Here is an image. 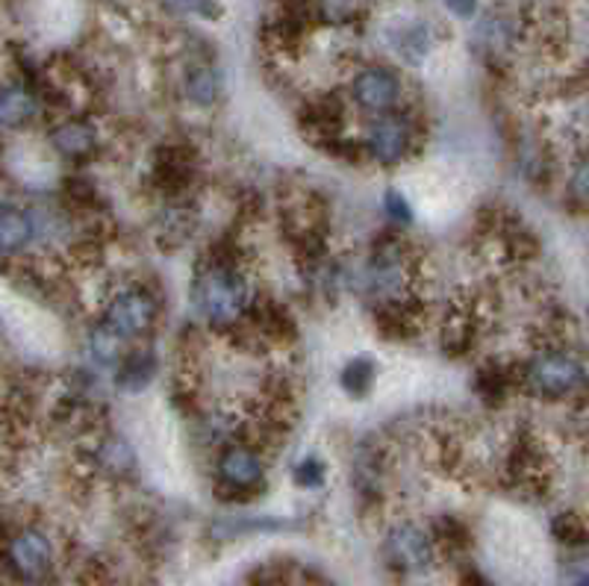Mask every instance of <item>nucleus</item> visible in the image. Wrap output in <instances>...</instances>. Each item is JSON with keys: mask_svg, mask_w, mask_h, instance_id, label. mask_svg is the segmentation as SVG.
Instances as JSON below:
<instances>
[{"mask_svg": "<svg viewBox=\"0 0 589 586\" xmlns=\"http://www.w3.org/2000/svg\"><path fill=\"white\" fill-rule=\"evenodd\" d=\"M192 307L207 324L233 328L254 310V284L233 259H212L195 277Z\"/></svg>", "mask_w": 589, "mask_h": 586, "instance_id": "nucleus-1", "label": "nucleus"}, {"mask_svg": "<svg viewBox=\"0 0 589 586\" xmlns=\"http://www.w3.org/2000/svg\"><path fill=\"white\" fill-rule=\"evenodd\" d=\"M351 286L380 307L407 301L410 286H413V259L398 242L375 245L368 251V257L354 268Z\"/></svg>", "mask_w": 589, "mask_h": 586, "instance_id": "nucleus-2", "label": "nucleus"}, {"mask_svg": "<svg viewBox=\"0 0 589 586\" xmlns=\"http://www.w3.org/2000/svg\"><path fill=\"white\" fill-rule=\"evenodd\" d=\"M589 375L584 360L566 349L536 351L525 366V386L540 398L560 401L587 389Z\"/></svg>", "mask_w": 589, "mask_h": 586, "instance_id": "nucleus-3", "label": "nucleus"}, {"mask_svg": "<svg viewBox=\"0 0 589 586\" xmlns=\"http://www.w3.org/2000/svg\"><path fill=\"white\" fill-rule=\"evenodd\" d=\"M157 321V298L145 286H124L107 295L101 312V328H107L119 342L145 336Z\"/></svg>", "mask_w": 589, "mask_h": 586, "instance_id": "nucleus-4", "label": "nucleus"}, {"mask_svg": "<svg viewBox=\"0 0 589 586\" xmlns=\"http://www.w3.org/2000/svg\"><path fill=\"white\" fill-rule=\"evenodd\" d=\"M384 557L401 575H424L436 563V540L419 522H396L384 533Z\"/></svg>", "mask_w": 589, "mask_h": 586, "instance_id": "nucleus-5", "label": "nucleus"}, {"mask_svg": "<svg viewBox=\"0 0 589 586\" xmlns=\"http://www.w3.org/2000/svg\"><path fill=\"white\" fill-rule=\"evenodd\" d=\"M413 139L415 130L410 119L398 115V112H387V115L371 119V124L366 128V136H363V147L371 156V163L384 165V168H396L413 154Z\"/></svg>", "mask_w": 589, "mask_h": 586, "instance_id": "nucleus-6", "label": "nucleus"}, {"mask_svg": "<svg viewBox=\"0 0 589 586\" xmlns=\"http://www.w3.org/2000/svg\"><path fill=\"white\" fill-rule=\"evenodd\" d=\"M7 560H10L12 572L21 581L38 584V581H45L54 572L56 545L51 540V533L42 531V528H21L7 542Z\"/></svg>", "mask_w": 589, "mask_h": 586, "instance_id": "nucleus-7", "label": "nucleus"}, {"mask_svg": "<svg viewBox=\"0 0 589 586\" xmlns=\"http://www.w3.org/2000/svg\"><path fill=\"white\" fill-rule=\"evenodd\" d=\"M351 101L375 119L387 115L401 101V80L396 71H389L384 65H368L351 80Z\"/></svg>", "mask_w": 589, "mask_h": 586, "instance_id": "nucleus-8", "label": "nucleus"}, {"mask_svg": "<svg viewBox=\"0 0 589 586\" xmlns=\"http://www.w3.org/2000/svg\"><path fill=\"white\" fill-rule=\"evenodd\" d=\"M215 475L233 493H251L266 484V460L251 445H224L215 460Z\"/></svg>", "mask_w": 589, "mask_h": 586, "instance_id": "nucleus-9", "label": "nucleus"}, {"mask_svg": "<svg viewBox=\"0 0 589 586\" xmlns=\"http://www.w3.org/2000/svg\"><path fill=\"white\" fill-rule=\"evenodd\" d=\"M36 242V212L0 201V257L24 254Z\"/></svg>", "mask_w": 589, "mask_h": 586, "instance_id": "nucleus-10", "label": "nucleus"}, {"mask_svg": "<svg viewBox=\"0 0 589 586\" xmlns=\"http://www.w3.org/2000/svg\"><path fill=\"white\" fill-rule=\"evenodd\" d=\"M51 147L68 159H84L98 147V130L89 121H63L51 130Z\"/></svg>", "mask_w": 589, "mask_h": 586, "instance_id": "nucleus-11", "label": "nucleus"}, {"mask_svg": "<svg viewBox=\"0 0 589 586\" xmlns=\"http://www.w3.org/2000/svg\"><path fill=\"white\" fill-rule=\"evenodd\" d=\"M159 372V360L151 349H138L119 363L115 372V386L121 392H142L154 384V377Z\"/></svg>", "mask_w": 589, "mask_h": 586, "instance_id": "nucleus-12", "label": "nucleus"}, {"mask_svg": "<svg viewBox=\"0 0 589 586\" xmlns=\"http://www.w3.org/2000/svg\"><path fill=\"white\" fill-rule=\"evenodd\" d=\"M36 115L38 103L27 89H21V86H3L0 89V128H27Z\"/></svg>", "mask_w": 589, "mask_h": 586, "instance_id": "nucleus-13", "label": "nucleus"}, {"mask_svg": "<svg viewBox=\"0 0 589 586\" xmlns=\"http://www.w3.org/2000/svg\"><path fill=\"white\" fill-rule=\"evenodd\" d=\"M95 463L110 477H130L136 472V454L121 436H107L95 445Z\"/></svg>", "mask_w": 589, "mask_h": 586, "instance_id": "nucleus-14", "label": "nucleus"}, {"mask_svg": "<svg viewBox=\"0 0 589 586\" xmlns=\"http://www.w3.org/2000/svg\"><path fill=\"white\" fill-rule=\"evenodd\" d=\"M375 380H378V360L371 354L351 357L340 372V386L348 398H366L375 389Z\"/></svg>", "mask_w": 589, "mask_h": 586, "instance_id": "nucleus-15", "label": "nucleus"}, {"mask_svg": "<svg viewBox=\"0 0 589 586\" xmlns=\"http://www.w3.org/2000/svg\"><path fill=\"white\" fill-rule=\"evenodd\" d=\"M184 92L186 101L192 103V107H212V103L219 101L221 95V82L219 74L212 71V68H192V71L186 74L184 82Z\"/></svg>", "mask_w": 589, "mask_h": 586, "instance_id": "nucleus-16", "label": "nucleus"}, {"mask_svg": "<svg viewBox=\"0 0 589 586\" xmlns=\"http://www.w3.org/2000/svg\"><path fill=\"white\" fill-rule=\"evenodd\" d=\"M478 42L487 51H504L513 45V21L507 15H489L478 24Z\"/></svg>", "mask_w": 589, "mask_h": 586, "instance_id": "nucleus-17", "label": "nucleus"}, {"mask_svg": "<svg viewBox=\"0 0 589 586\" xmlns=\"http://www.w3.org/2000/svg\"><path fill=\"white\" fill-rule=\"evenodd\" d=\"M433 38H431V30L424 27V24H413V27H407L401 36H398V54H401V59L410 65H419L427 56V51H431Z\"/></svg>", "mask_w": 589, "mask_h": 586, "instance_id": "nucleus-18", "label": "nucleus"}, {"mask_svg": "<svg viewBox=\"0 0 589 586\" xmlns=\"http://www.w3.org/2000/svg\"><path fill=\"white\" fill-rule=\"evenodd\" d=\"M89 357L98 363V366H119L121 363V342L112 336L107 328H98L89 333Z\"/></svg>", "mask_w": 589, "mask_h": 586, "instance_id": "nucleus-19", "label": "nucleus"}, {"mask_svg": "<svg viewBox=\"0 0 589 586\" xmlns=\"http://www.w3.org/2000/svg\"><path fill=\"white\" fill-rule=\"evenodd\" d=\"M294 484L301 489H319V486L327 484V463L315 454H307L304 460H298L294 466Z\"/></svg>", "mask_w": 589, "mask_h": 586, "instance_id": "nucleus-20", "label": "nucleus"}, {"mask_svg": "<svg viewBox=\"0 0 589 586\" xmlns=\"http://www.w3.org/2000/svg\"><path fill=\"white\" fill-rule=\"evenodd\" d=\"M563 586H589V549H575L560 566Z\"/></svg>", "mask_w": 589, "mask_h": 586, "instance_id": "nucleus-21", "label": "nucleus"}, {"mask_svg": "<svg viewBox=\"0 0 589 586\" xmlns=\"http://www.w3.org/2000/svg\"><path fill=\"white\" fill-rule=\"evenodd\" d=\"M168 10L180 12V15H198V19L215 21L221 19V7L215 0H163Z\"/></svg>", "mask_w": 589, "mask_h": 586, "instance_id": "nucleus-22", "label": "nucleus"}, {"mask_svg": "<svg viewBox=\"0 0 589 586\" xmlns=\"http://www.w3.org/2000/svg\"><path fill=\"white\" fill-rule=\"evenodd\" d=\"M384 212H387L389 221H396V224H410L413 221V203L407 201L404 192H398V189H389L384 195Z\"/></svg>", "mask_w": 589, "mask_h": 586, "instance_id": "nucleus-23", "label": "nucleus"}, {"mask_svg": "<svg viewBox=\"0 0 589 586\" xmlns=\"http://www.w3.org/2000/svg\"><path fill=\"white\" fill-rule=\"evenodd\" d=\"M319 3V10L331 24H342V21H348L357 10V0H315Z\"/></svg>", "mask_w": 589, "mask_h": 586, "instance_id": "nucleus-24", "label": "nucleus"}, {"mask_svg": "<svg viewBox=\"0 0 589 586\" xmlns=\"http://www.w3.org/2000/svg\"><path fill=\"white\" fill-rule=\"evenodd\" d=\"M569 189H571V195L578 198V201L589 203V154L584 156V159H580L575 168H571Z\"/></svg>", "mask_w": 589, "mask_h": 586, "instance_id": "nucleus-25", "label": "nucleus"}, {"mask_svg": "<svg viewBox=\"0 0 589 586\" xmlns=\"http://www.w3.org/2000/svg\"><path fill=\"white\" fill-rule=\"evenodd\" d=\"M448 12H454L457 19H471L478 12V0H445Z\"/></svg>", "mask_w": 589, "mask_h": 586, "instance_id": "nucleus-26", "label": "nucleus"}]
</instances>
